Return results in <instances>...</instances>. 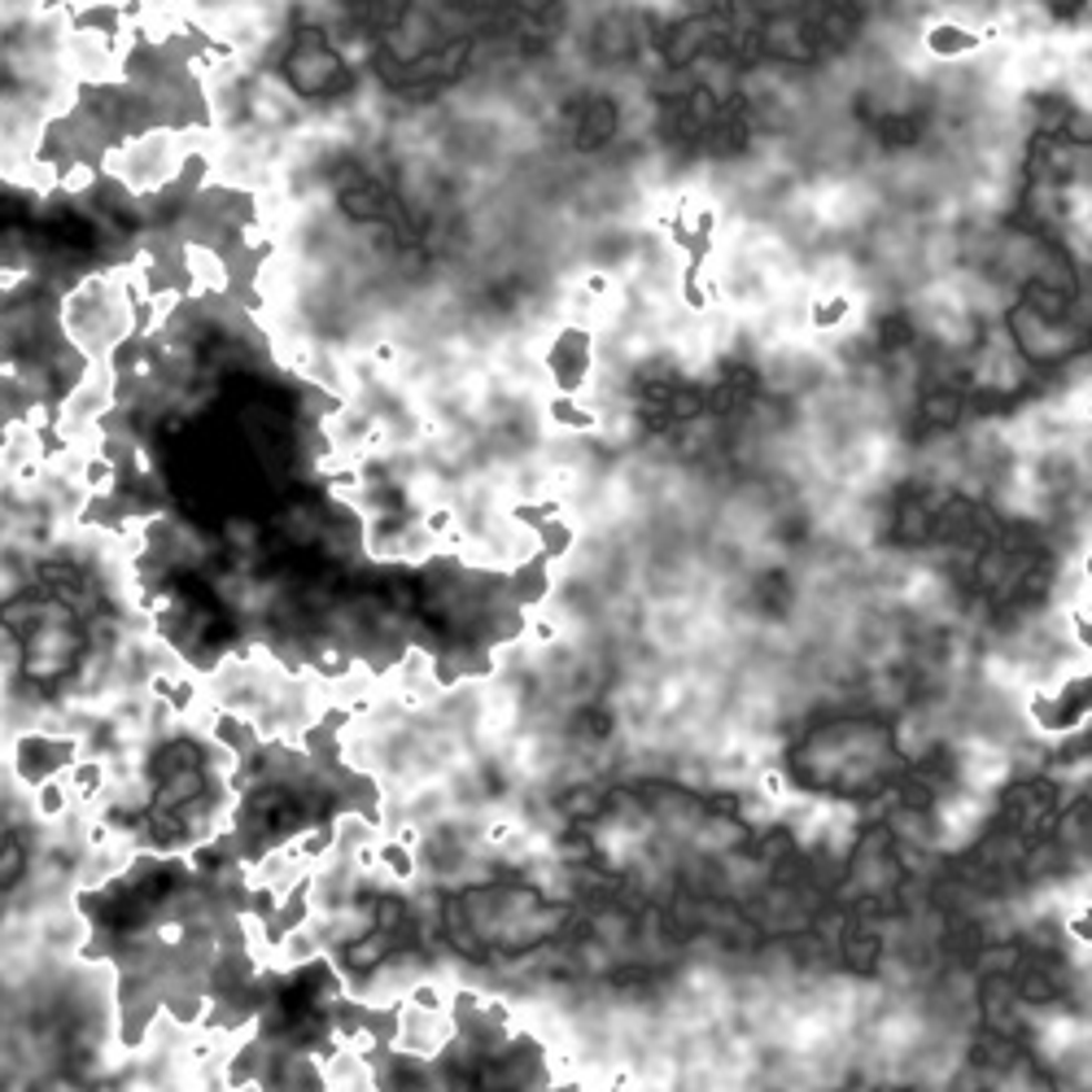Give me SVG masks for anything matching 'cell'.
Instances as JSON below:
<instances>
[{
	"label": "cell",
	"mask_w": 1092,
	"mask_h": 1092,
	"mask_svg": "<svg viewBox=\"0 0 1092 1092\" xmlns=\"http://www.w3.org/2000/svg\"><path fill=\"white\" fill-rule=\"evenodd\" d=\"M538 542H542L547 560H560V555L573 551V529L564 520H547V524H538Z\"/></svg>",
	"instance_id": "4"
},
{
	"label": "cell",
	"mask_w": 1092,
	"mask_h": 1092,
	"mask_svg": "<svg viewBox=\"0 0 1092 1092\" xmlns=\"http://www.w3.org/2000/svg\"><path fill=\"white\" fill-rule=\"evenodd\" d=\"M585 289L599 297V293H608V280H603V276H590V280H585Z\"/></svg>",
	"instance_id": "7"
},
{
	"label": "cell",
	"mask_w": 1092,
	"mask_h": 1092,
	"mask_svg": "<svg viewBox=\"0 0 1092 1092\" xmlns=\"http://www.w3.org/2000/svg\"><path fill=\"white\" fill-rule=\"evenodd\" d=\"M585 367H590V337L578 328H564L560 341L551 346V371L560 376L564 389H578L585 380Z\"/></svg>",
	"instance_id": "1"
},
{
	"label": "cell",
	"mask_w": 1092,
	"mask_h": 1092,
	"mask_svg": "<svg viewBox=\"0 0 1092 1092\" xmlns=\"http://www.w3.org/2000/svg\"><path fill=\"white\" fill-rule=\"evenodd\" d=\"M927 49H931L936 58H966V53L979 49V35L966 31V27H957V22H936V27L927 31Z\"/></svg>",
	"instance_id": "3"
},
{
	"label": "cell",
	"mask_w": 1092,
	"mask_h": 1092,
	"mask_svg": "<svg viewBox=\"0 0 1092 1092\" xmlns=\"http://www.w3.org/2000/svg\"><path fill=\"white\" fill-rule=\"evenodd\" d=\"M844 315H848V302H844V297H830L826 306H817L813 319H817V328H830V324H839Z\"/></svg>",
	"instance_id": "6"
},
{
	"label": "cell",
	"mask_w": 1092,
	"mask_h": 1092,
	"mask_svg": "<svg viewBox=\"0 0 1092 1092\" xmlns=\"http://www.w3.org/2000/svg\"><path fill=\"white\" fill-rule=\"evenodd\" d=\"M551 416H555L560 425H573V429H590V425H594V416L582 411L573 398H555V402H551Z\"/></svg>",
	"instance_id": "5"
},
{
	"label": "cell",
	"mask_w": 1092,
	"mask_h": 1092,
	"mask_svg": "<svg viewBox=\"0 0 1092 1092\" xmlns=\"http://www.w3.org/2000/svg\"><path fill=\"white\" fill-rule=\"evenodd\" d=\"M31 813L44 826H58V821H67V813H74V796L62 774L58 778H44L40 787H31Z\"/></svg>",
	"instance_id": "2"
},
{
	"label": "cell",
	"mask_w": 1092,
	"mask_h": 1092,
	"mask_svg": "<svg viewBox=\"0 0 1092 1092\" xmlns=\"http://www.w3.org/2000/svg\"><path fill=\"white\" fill-rule=\"evenodd\" d=\"M1084 578H1089V582H1092V551H1089V555H1084Z\"/></svg>",
	"instance_id": "8"
}]
</instances>
